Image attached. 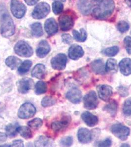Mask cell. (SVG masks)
<instances>
[{
  "label": "cell",
  "instance_id": "5b68a950",
  "mask_svg": "<svg viewBox=\"0 0 131 147\" xmlns=\"http://www.w3.org/2000/svg\"><path fill=\"white\" fill-rule=\"evenodd\" d=\"M14 50L16 54L23 57H29L33 54L32 47L23 40H20L16 44Z\"/></svg>",
  "mask_w": 131,
  "mask_h": 147
},
{
  "label": "cell",
  "instance_id": "cb8c5ba5",
  "mask_svg": "<svg viewBox=\"0 0 131 147\" xmlns=\"http://www.w3.org/2000/svg\"><path fill=\"white\" fill-rule=\"evenodd\" d=\"M19 125L17 123H14L9 124L7 125L5 127V134L7 137L10 138H14L17 136V127H18Z\"/></svg>",
  "mask_w": 131,
  "mask_h": 147
},
{
  "label": "cell",
  "instance_id": "f35d334b",
  "mask_svg": "<svg viewBox=\"0 0 131 147\" xmlns=\"http://www.w3.org/2000/svg\"><path fill=\"white\" fill-rule=\"evenodd\" d=\"M73 143V138L71 136H68L62 139L60 141L61 145L64 147H70Z\"/></svg>",
  "mask_w": 131,
  "mask_h": 147
},
{
  "label": "cell",
  "instance_id": "d6986e66",
  "mask_svg": "<svg viewBox=\"0 0 131 147\" xmlns=\"http://www.w3.org/2000/svg\"><path fill=\"white\" fill-rule=\"evenodd\" d=\"M81 117L84 123L90 127H93L96 125L99 121L97 116L95 115L89 111L83 112Z\"/></svg>",
  "mask_w": 131,
  "mask_h": 147
},
{
  "label": "cell",
  "instance_id": "1f68e13d",
  "mask_svg": "<svg viewBox=\"0 0 131 147\" xmlns=\"http://www.w3.org/2000/svg\"><path fill=\"white\" fill-rule=\"evenodd\" d=\"M50 140L47 137L40 136L36 140L35 144L37 147H46L51 144Z\"/></svg>",
  "mask_w": 131,
  "mask_h": 147
},
{
  "label": "cell",
  "instance_id": "9c48e42d",
  "mask_svg": "<svg viewBox=\"0 0 131 147\" xmlns=\"http://www.w3.org/2000/svg\"><path fill=\"white\" fill-rule=\"evenodd\" d=\"M83 105L86 109L93 110L96 109L98 105V100L96 92L91 91L83 98Z\"/></svg>",
  "mask_w": 131,
  "mask_h": 147
},
{
  "label": "cell",
  "instance_id": "ac0fdd59",
  "mask_svg": "<svg viewBox=\"0 0 131 147\" xmlns=\"http://www.w3.org/2000/svg\"><path fill=\"white\" fill-rule=\"evenodd\" d=\"M44 28L49 36H52L56 34L58 30V25L55 19L52 18L46 20Z\"/></svg>",
  "mask_w": 131,
  "mask_h": 147
},
{
  "label": "cell",
  "instance_id": "f6af8a7d",
  "mask_svg": "<svg viewBox=\"0 0 131 147\" xmlns=\"http://www.w3.org/2000/svg\"><path fill=\"white\" fill-rule=\"evenodd\" d=\"M26 3L29 5H34L37 3L40 0H24Z\"/></svg>",
  "mask_w": 131,
  "mask_h": 147
},
{
  "label": "cell",
  "instance_id": "e0dca14e",
  "mask_svg": "<svg viewBox=\"0 0 131 147\" xmlns=\"http://www.w3.org/2000/svg\"><path fill=\"white\" fill-rule=\"evenodd\" d=\"M50 50V46L47 41L42 40L38 45L36 51V54L40 58H44L48 54Z\"/></svg>",
  "mask_w": 131,
  "mask_h": 147
},
{
  "label": "cell",
  "instance_id": "f1b7e54d",
  "mask_svg": "<svg viewBox=\"0 0 131 147\" xmlns=\"http://www.w3.org/2000/svg\"><path fill=\"white\" fill-rule=\"evenodd\" d=\"M17 132L20 134V136L26 139H30L33 137L30 129L25 126L18 127H17Z\"/></svg>",
  "mask_w": 131,
  "mask_h": 147
},
{
  "label": "cell",
  "instance_id": "52a82bcc",
  "mask_svg": "<svg viewBox=\"0 0 131 147\" xmlns=\"http://www.w3.org/2000/svg\"><path fill=\"white\" fill-rule=\"evenodd\" d=\"M35 112L36 109L34 105L30 102H26L19 109L18 116L20 119H29L35 115Z\"/></svg>",
  "mask_w": 131,
  "mask_h": 147
},
{
  "label": "cell",
  "instance_id": "d590c367",
  "mask_svg": "<svg viewBox=\"0 0 131 147\" xmlns=\"http://www.w3.org/2000/svg\"><path fill=\"white\" fill-rule=\"evenodd\" d=\"M43 122L40 118H35L29 121L28 123L29 126L32 129H37L40 128L42 126Z\"/></svg>",
  "mask_w": 131,
  "mask_h": 147
},
{
  "label": "cell",
  "instance_id": "277c9868",
  "mask_svg": "<svg viewBox=\"0 0 131 147\" xmlns=\"http://www.w3.org/2000/svg\"><path fill=\"white\" fill-rule=\"evenodd\" d=\"M112 134L121 140H126L130 133V129L122 124L117 123L113 125L111 128Z\"/></svg>",
  "mask_w": 131,
  "mask_h": 147
},
{
  "label": "cell",
  "instance_id": "83f0119b",
  "mask_svg": "<svg viewBox=\"0 0 131 147\" xmlns=\"http://www.w3.org/2000/svg\"><path fill=\"white\" fill-rule=\"evenodd\" d=\"M32 34L34 36L40 37L43 35L44 32L42 30V25L40 23L37 22L31 25Z\"/></svg>",
  "mask_w": 131,
  "mask_h": 147
},
{
  "label": "cell",
  "instance_id": "4dcf8cb0",
  "mask_svg": "<svg viewBox=\"0 0 131 147\" xmlns=\"http://www.w3.org/2000/svg\"><path fill=\"white\" fill-rule=\"evenodd\" d=\"M47 85L46 82L42 81L38 82L35 85V92L37 95H41L47 91Z\"/></svg>",
  "mask_w": 131,
  "mask_h": 147
},
{
  "label": "cell",
  "instance_id": "7bdbcfd3",
  "mask_svg": "<svg viewBox=\"0 0 131 147\" xmlns=\"http://www.w3.org/2000/svg\"><path fill=\"white\" fill-rule=\"evenodd\" d=\"M12 147H24L23 142L22 140L19 139L14 141L12 145Z\"/></svg>",
  "mask_w": 131,
  "mask_h": 147
},
{
  "label": "cell",
  "instance_id": "8992f818",
  "mask_svg": "<svg viewBox=\"0 0 131 147\" xmlns=\"http://www.w3.org/2000/svg\"><path fill=\"white\" fill-rule=\"evenodd\" d=\"M50 11V5L46 2H41L35 7L32 12V17L35 19H42L45 18Z\"/></svg>",
  "mask_w": 131,
  "mask_h": 147
},
{
  "label": "cell",
  "instance_id": "3957f363",
  "mask_svg": "<svg viewBox=\"0 0 131 147\" xmlns=\"http://www.w3.org/2000/svg\"><path fill=\"white\" fill-rule=\"evenodd\" d=\"M58 20L61 30L68 31L72 29L74 25L75 15L72 11L67 10L60 16Z\"/></svg>",
  "mask_w": 131,
  "mask_h": 147
},
{
  "label": "cell",
  "instance_id": "2e32d148",
  "mask_svg": "<svg viewBox=\"0 0 131 147\" xmlns=\"http://www.w3.org/2000/svg\"><path fill=\"white\" fill-rule=\"evenodd\" d=\"M84 52L83 48L77 44H73L69 49V58L72 60H78L84 55Z\"/></svg>",
  "mask_w": 131,
  "mask_h": 147
},
{
  "label": "cell",
  "instance_id": "44dd1931",
  "mask_svg": "<svg viewBox=\"0 0 131 147\" xmlns=\"http://www.w3.org/2000/svg\"><path fill=\"white\" fill-rule=\"evenodd\" d=\"M119 68L121 73L125 76L131 75V59L125 58L120 61Z\"/></svg>",
  "mask_w": 131,
  "mask_h": 147
},
{
  "label": "cell",
  "instance_id": "9a60e30c",
  "mask_svg": "<svg viewBox=\"0 0 131 147\" xmlns=\"http://www.w3.org/2000/svg\"><path fill=\"white\" fill-rule=\"evenodd\" d=\"M77 138L81 144H88L92 140V133L87 129L81 127L78 130Z\"/></svg>",
  "mask_w": 131,
  "mask_h": 147
},
{
  "label": "cell",
  "instance_id": "b9f144b4",
  "mask_svg": "<svg viewBox=\"0 0 131 147\" xmlns=\"http://www.w3.org/2000/svg\"><path fill=\"white\" fill-rule=\"evenodd\" d=\"M62 39L63 42L67 44H70L72 42V37L69 34H62Z\"/></svg>",
  "mask_w": 131,
  "mask_h": 147
},
{
  "label": "cell",
  "instance_id": "ba28073f",
  "mask_svg": "<svg viewBox=\"0 0 131 147\" xmlns=\"http://www.w3.org/2000/svg\"><path fill=\"white\" fill-rule=\"evenodd\" d=\"M10 9L12 14L18 19L22 18L26 12V7L18 0H12Z\"/></svg>",
  "mask_w": 131,
  "mask_h": 147
},
{
  "label": "cell",
  "instance_id": "d6a6232c",
  "mask_svg": "<svg viewBox=\"0 0 131 147\" xmlns=\"http://www.w3.org/2000/svg\"><path fill=\"white\" fill-rule=\"evenodd\" d=\"M119 52V48L118 46H113L106 48L104 51V54L108 57H114Z\"/></svg>",
  "mask_w": 131,
  "mask_h": 147
},
{
  "label": "cell",
  "instance_id": "681fc988",
  "mask_svg": "<svg viewBox=\"0 0 131 147\" xmlns=\"http://www.w3.org/2000/svg\"><path fill=\"white\" fill-rule=\"evenodd\" d=\"M55 1H61V2H65L66 1V0H55Z\"/></svg>",
  "mask_w": 131,
  "mask_h": 147
},
{
  "label": "cell",
  "instance_id": "bcb514c9",
  "mask_svg": "<svg viewBox=\"0 0 131 147\" xmlns=\"http://www.w3.org/2000/svg\"><path fill=\"white\" fill-rule=\"evenodd\" d=\"M7 136L5 134L0 131V143L5 142L7 140Z\"/></svg>",
  "mask_w": 131,
  "mask_h": 147
},
{
  "label": "cell",
  "instance_id": "484cf974",
  "mask_svg": "<svg viewBox=\"0 0 131 147\" xmlns=\"http://www.w3.org/2000/svg\"><path fill=\"white\" fill-rule=\"evenodd\" d=\"M106 71L109 73H116L118 71V65L117 61L113 59H109L106 63Z\"/></svg>",
  "mask_w": 131,
  "mask_h": 147
},
{
  "label": "cell",
  "instance_id": "74e56055",
  "mask_svg": "<svg viewBox=\"0 0 131 147\" xmlns=\"http://www.w3.org/2000/svg\"><path fill=\"white\" fill-rule=\"evenodd\" d=\"M129 24L125 21H121L118 22L117 25V28L121 33H124L129 30Z\"/></svg>",
  "mask_w": 131,
  "mask_h": 147
},
{
  "label": "cell",
  "instance_id": "4316f807",
  "mask_svg": "<svg viewBox=\"0 0 131 147\" xmlns=\"http://www.w3.org/2000/svg\"><path fill=\"white\" fill-rule=\"evenodd\" d=\"M72 34L74 39L78 42H83L85 41L87 39V32L84 28H81L80 32L77 30H74L72 32Z\"/></svg>",
  "mask_w": 131,
  "mask_h": 147
},
{
  "label": "cell",
  "instance_id": "836d02e7",
  "mask_svg": "<svg viewBox=\"0 0 131 147\" xmlns=\"http://www.w3.org/2000/svg\"><path fill=\"white\" fill-rule=\"evenodd\" d=\"M64 5L61 2L55 1L52 4V10L56 15H59L63 11Z\"/></svg>",
  "mask_w": 131,
  "mask_h": 147
},
{
  "label": "cell",
  "instance_id": "30bf717a",
  "mask_svg": "<svg viewBox=\"0 0 131 147\" xmlns=\"http://www.w3.org/2000/svg\"><path fill=\"white\" fill-rule=\"evenodd\" d=\"M67 57L64 54H59L52 58L51 64L52 68L57 70H63L66 67Z\"/></svg>",
  "mask_w": 131,
  "mask_h": 147
},
{
  "label": "cell",
  "instance_id": "ffe728a7",
  "mask_svg": "<svg viewBox=\"0 0 131 147\" xmlns=\"http://www.w3.org/2000/svg\"><path fill=\"white\" fill-rule=\"evenodd\" d=\"M91 68L93 72L97 75H104L106 73L104 63L101 59L93 61L91 63Z\"/></svg>",
  "mask_w": 131,
  "mask_h": 147
},
{
  "label": "cell",
  "instance_id": "8fae6325",
  "mask_svg": "<svg viewBox=\"0 0 131 147\" xmlns=\"http://www.w3.org/2000/svg\"><path fill=\"white\" fill-rule=\"evenodd\" d=\"M97 89L99 97L102 100L108 102L111 100L113 94V89L111 86L102 84L98 85Z\"/></svg>",
  "mask_w": 131,
  "mask_h": 147
},
{
  "label": "cell",
  "instance_id": "f907efd6",
  "mask_svg": "<svg viewBox=\"0 0 131 147\" xmlns=\"http://www.w3.org/2000/svg\"><path fill=\"white\" fill-rule=\"evenodd\" d=\"M130 34H131V32H130Z\"/></svg>",
  "mask_w": 131,
  "mask_h": 147
},
{
  "label": "cell",
  "instance_id": "603a6c76",
  "mask_svg": "<svg viewBox=\"0 0 131 147\" xmlns=\"http://www.w3.org/2000/svg\"><path fill=\"white\" fill-rule=\"evenodd\" d=\"M21 62L22 61L20 59L14 56L8 57L5 61V64L12 70H14L18 67Z\"/></svg>",
  "mask_w": 131,
  "mask_h": 147
},
{
  "label": "cell",
  "instance_id": "6da1fadb",
  "mask_svg": "<svg viewBox=\"0 0 131 147\" xmlns=\"http://www.w3.org/2000/svg\"><path fill=\"white\" fill-rule=\"evenodd\" d=\"M115 9L113 0H103L93 10L92 15L95 18L104 20L111 16Z\"/></svg>",
  "mask_w": 131,
  "mask_h": 147
},
{
  "label": "cell",
  "instance_id": "8d00e7d4",
  "mask_svg": "<svg viewBox=\"0 0 131 147\" xmlns=\"http://www.w3.org/2000/svg\"><path fill=\"white\" fill-rule=\"evenodd\" d=\"M55 100L54 98L50 96L44 97L41 102V104L43 107H49L54 105L55 104Z\"/></svg>",
  "mask_w": 131,
  "mask_h": 147
},
{
  "label": "cell",
  "instance_id": "7402d4cb",
  "mask_svg": "<svg viewBox=\"0 0 131 147\" xmlns=\"http://www.w3.org/2000/svg\"><path fill=\"white\" fill-rule=\"evenodd\" d=\"M46 74V67L42 64H38L32 70V77L37 79H44Z\"/></svg>",
  "mask_w": 131,
  "mask_h": 147
},
{
  "label": "cell",
  "instance_id": "7dc6e473",
  "mask_svg": "<svg viewBox=\"0 0 131 147\" xmlns=\"http://www.w3.org/2000/svg\"><path fill=\"white\" fill-rule=\"evenodd\" d=\"M125 1L129 7H131V0H125Z\"/></svg>",
  "mask_w": 131,
  "mask_h": 147
},
{
  "label": "cell",
  "instance_id": "7a4b0ae2",
  "mask_svg": "<svg viewBox=\"0 0 131 147\" xmlns=\"http://www.w3.org/2000/svg\"><path fill=\"white\" fill-rule=\"evenodd\" d=\"M15 27L14 21L8 14H4L1 21V32L4 37L12 36L15 34Z\"/></svg>",
  "mask_w": 131,
  "mask_h": 147
},
{
  "label": "cell",
  "instance_id": "4fadbf2b",
  "mask_svg": "<svg viewBox=\"0 0 131 147\" xmlns=\"http://www.w3.org/2000/svg\"><path fill=\"white\" fill-rule=\"evenodd\" d=\"M71 122L70 117L65 116L60 120L53 122L51 124V129L55 132L62 131L67 128Z\"/></svg>",
  "mask_w": 131,
  "mask_h": 147
},
{
  "label": "cell",
  "instance_id": "d4e9b609",
  "mask_svg": "<svg viewBox=\"0 0 131 147\" xmlns=\"http://www.w3.org/2000/svg\"><path fill=\"white\" fill-rule=\"evenodd\" d=\"M117 108L118 104L117 102L115 100H112L111 102H109L108 104H107L104 107L103 109L110 114L111 116L114 117L116 115Z\"/></svg>",
  "mask_w": 131,
  "mask_h": 147
},
{
  "label": "cell",
  "instance_id": "7c38bea8",
  "mask_svg": "<svg viewBox=\"0 0 131 147\" xmlns=\"http://www.w3.org/2000/svg\"><path fill=\"white\" fill-rule=\"evenodd\" d=\"M34 81L30 78H24L19 80L17 82V89L21 94H26L33 88Z\"/></svg>",
  "mask_w": 131,
  "mask_h": 147
},
{
  "label": "cell",
  "instance_id": "ee69618b",
  "mask_svg": "<svg viewBox=\"0 0 131 147\" xmlns=\"http://www.w3.org/2000/svg\"><path fill=\"white\" fill-rule=\"evenodd\" d=\"M118 91L120 92V95L122 96V97H126L128 95V92L127 89L124 87H119Z\"/></svg>",
  "mask_w": 131,
  "mask_h": 147
},
{
  "label": "cell",
  "instance_id": "e575fe53",
  "mask_svg": "<svg viewBox=\"0 0 131 147\" xmlns=\"http://www.w3.org/2000/svg\"><path fill=\"white\" fill-rule=\"evenodd\" d=\"M123 112L125 115H131V99H128L125 101L123 105Z\"/></svg>",
  "mask_w": 131,
  "mask_h": 147
},
{
  "label": "cell",
  "instance_id": "c3c4849f",
  "mask_svg": "<svg viewBox=\"0 0 131 147\" xmlns=\"http://www.w3.org/2000/svg\"><path fill=\"white\" fill-rule=\"evenodd\" d=\"M121 147H124V146H126V147H129V145H128V144H123L121 146Z\"/></svg>",
  "mask_w": 131,
  "mask_h": 147
},
{
  "label": "cell",
  "instance_id": "60d3db41",
  "mask_svg": "<svg viewBox=\"0 0 131 147\" xmlns=\"http://www.w3.org/2000/svg\"><path fill=\"white\" fill-rule=\"evenodd\" d=\"M112 145V140L111 138H106L104 140L100 141L97 144L98 147H111Z\"/></svg>",
  "mask_w": 131,
  "mask_h": 147
},
{
  "label": "cell",
  "instance_id": "f546056e",
  "mask_svg": "<svg viewBox=\"0 0 131 147\" xmlns=\"http://www.w3.org/2000/svg\"><path fill=\"white\" fill-rule=\"evenodd\" d=\"M32 65V62L30 60H25L21 64L19 67L18 71L20 75H23L28 72Z\"/></svg>",
  "mask_w": 131,
  "mask_h": 147
},
{
  "label": "cell",
  "instance_id": "5bb4252c",
  "mask_svg": "<svg viewBox=\"0 0 131 147\" xmlns=\"http://www.w3.org/2000/svg\"><path fill=\"white\" fill-rule=\"evenodd\" d=\"M66 98L72 104H79L81 101L82 93L79 89L73 87L67 93Z\"/></svg>",
  "mask_w": 131,
  "mask_h": 147
},
{
  "label": "cell",
  "instance_id": "ab89813d",
  "mask_svg": "<svg viewBox=\"0 0 131 147\" xmlns=\"http://www.w3.org/2000/svg\"><path fill=\"white\" fill-rule=\"evenodd\" d=\"M125 47L128 54L131 55V37L126 36L124 40Z\"/></svg>",
  "mask_w": 131,
  "mask_h": 147
}]
</instances>
